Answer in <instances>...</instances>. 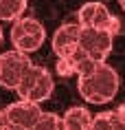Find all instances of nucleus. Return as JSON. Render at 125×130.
<instances>
[{
  "label": "nucleus",
  "mask_w": 125,
  "mask_h": 130,
  "mask_svg": "<svg viewBox=\"0 0 125 130\" xmlns=\"http://www.w3.org/2000/svg\"><path fill=\"white\" fill-rule=\"evenodd\" d=\"M77 90L88 104H108L118 93V73L108 62H101L90 75L77 77Z\"/></svg>",
  "instance_id": "1"
},
{
  "label": "nucleus",
  "mask_w": 125,
  "mask_h": 130,
  "mask_svg": "<svg viewBox=\"0 0 125 130\" xmlns=\"http://www.w3.org/2000/svg\"><path fill=\"white\" fill-rule=\"evenodd\" d=\"M53 88H55V79L51 77L48 69L46 66H40V64H33L31 71L22 77V82L18 84V97L24 99V102H33V104H42L46 102L51 95H53Z\"/></svg>",
  "instance_id": "2"
},
{
  "label": "nucleus",
  "mask_w": 125,
  "mask_h": 130,
  "mask_svg": "<svg viewBox=\"0 0 125 130\" xmlns=\"http://www.w3.org/2000/svg\"><path fill=\"white\" fill-rule=\"evenodd\" d=\"M11 44H13L15 51H20V53H33L37 48L44 44L46 40V29L42 24L37 18H31V15H24L20 20H15L11 24Z\"/></svg>",
  "instance_id": "3"
},
{
  "label": "nucleus",
  "mask_w": 125,
  "mask_h": 130,
  "mask_svg": "<svg viewBox=\"0 0 125 130\" xmlns=\"http://www.w3.org/2000/svg\"><path fill=\"white\" fill-rule=\"evenodd\" d=\"M31 66H33V62L27 53H20L15 48L0 53V86L15 90L18 84L22 82V77L31 71Z\"/></svg>",
  "instance_id": "4"
},
{
  "label": "nucleus",
  "mask_w": 125,
  "mask_h": 130,
  "mask_svg": "<svg viewBox=\"0 0 125 130\" xmlns=\"http://www.w3.org/2000/svg\"><path fill=\"white\" fill-rule=\"evenodd\" d=\"M77 20H79V27L110 31L112 35H116L118 29H121L118 18L110 13V9L103 2H86V5H81V9L77 11Z\"/></svg>",
  "instance_id": "5"
},
{
  "label": "nucleus",
  "mask_w": 125,
  "mask_h": 130,
  "mask_svg": "<svg viewBox=\"0 0 125 130\" xmlns=\"http://www.w3.org/2000/svg\"><path fill=\"white\" fill-rule=\"evenodd\" d=\"M2 112H5L7 130H35L37 121L44 115V110L40 108V104L24 102V99H18V102L9 104Z\"/></svg>",
  "instance_id": "6"
},
{
  "label": "nucleus",
  "mask_w": 125,
  "mask_h": 130,
  "mask_svg": "<svg viewBox=\"0 0 125 130\" xmlns=\"http://www.w3.org/2000/svg\"><path fill=\"white\" fill-rule=\"evenodd\" d=\"M112 42H114V35H112L110 31L81 27L79 48H81L88 57H92L94 62H105V57H108L110 51H112Z\"/></svg>",
  "instance_id": "7"
},
{
  "label": "nucleus",
  "mask_w": 125,
  "mask_h": 130,
  "mask_svg": "<svg viewBox=\"0 0 125 130\" xmlns=\"http://www.w3.org/2000/svg\"><path fill=\"white\" fill-rule=\"evenodd\" d=\"M79 33H81L79 22H66L55 31L51 44H53V53L57 55V60L70 57L79 48Z\"/></svg>",
  "instance_id": "8"
},
{
  "label": "nucleus",
  "mask_w": 125,
  "mask_h": 130,
  "mask_svg": "<svg viewBox=\"0 0 125 130\" xmlns=\"http://www.w3.org/2000/svg\"><path fill=\"white\" fill-rule=\"evenodd\" d=\"M92 112L83 106H70L66 112H64V126L66 130H90L92 126Z\"/></svg>",
  "instance_id": "9"
},
{
  "label": "nucleus",
  "mask_w": 125,
  "mask_h": 130,
  "mask_svg": "<svg viewBox=\"0 0 125 130\" xmlns=\"http://www.w3.org/2000/svg\"><path fill=\"white\" fill-rule=\"evenodd\" d=\"M29 7V0H0V20L11 22L24 18V11Z\"/></svg>",
  "instance_id": "10"
},
{
  "label": "nucleus",
  "mask_w": 125,
  "mask_h": 130,
  "mask_svg": "<svg viewBox=\"0 0 125 130\" xmlns=\"http://www.w3.org/2000/svg\"><path fill=\"white\" fill-rule=\"evenodd\" d=\"M114 121H116V112L114 110H105L92 117L90 130H114Z\"/></svg>",
  "instance_id": "11"
},
{
  "label": "nucleus",
  "mask_w": 125,
  "mask_h": 130,
  "mask_svg": "<svg viewBox=\"0 0 125 130\" xmlns=\"http://www.w3.org/2000/svg\"><path fill=\"white\" fill-rule=\"evenodd\" d=\"M35 130H66V126H64V119L59 115H55V112H44L42 119L37 121V126H35Z\"/></svg>",
  "instance_id": "12"
},
{
  "label": "nucleus",
  "mask_w": 125,
  "mask_h": 130,
  "mask_svg": "<svg viewBox=\"0 0 125 130\" xmlns=\"http://www.w3.org/2000/svg\"><path fill=\"white\" fill-rule=\"evenodd\" d=\"M57 75H62V77L75 75V71H72V66H70L68 60H57Z\"/></svg>",
  "instance_id": "13"
},
{
  "label": "nucleus",
  "mask_w": 125,
  "mask_h": 130,
  "mask_svg": "<svg viewBox=\"0 0 125 130\" xmlns=\"http://www.w3.org/2000/svg\"><path fill=\"white\" fill-rule=\"evenodd\" d=\"M0 130H7V121H5V112L0 110Z\"/></svg>",
  "instance_id": "14"
},
{
  "label": "nucleus",
  "mask_w": 125,
  "mask_h": 130,
  "mask_svg": "<svg viewBox=\"0 0 125 130\" xmlns=\"http://www.w3.org/2000/svg\"><path fill=\"white\" fill-rule=\"evenodd\" d=\"M118 5H121V9L125 11V0H118Z\"/></svg>",
  "instance_id": "15"
},
{
  "label": "nucleus",
  "mask_w": 125,
  "mask_h": 130,
  "mask_svg": "<svg viewBox=\"0 0 125 130\" xmlns=\"http://www.w3.org/2000/svg\"><path fill=\"white\" fill-rule=\"evenodd\" d=\"M2 38H5V33H2V27H0V44H2Z\"/></svg>",
  "instance_id": "16"
}]
</instances>
